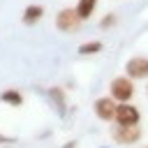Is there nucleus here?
I'll return each instance as SVG.
<instances>
[{"label":"nucleus","mask_w":148,"mask_h":148,"mask_svg":"<svg viewBox=\"0 0 148 148\" xmlns=\"http://www.w3.org/2000/svg\"><path fill=\"white\" fill-rule=\"evenodd\" d=\"M109 95H111L118 104L130 102L132 95H134V81H132L130 76H116V79H111V83H109Z\"/></svg>","instance_id":"obj_1"},{"label":"nucleus","mask_w":148,"mask_h":148,"mask_svg":"<svg viewBox=\"0 0 148 148\" xmlns=\"http://www.w3.org/2000/svg\"><path fill=\"white\" fill-rule=\"evenodd\" d=\"M81 16L76 14V9H72V7H62L58 14H56V28L60 30V32H76L79 28H81Z\"/></svg>","instance_id":"obj_2"},{"label":"nucleus","mask_w":148,"mask_h":148,"mask_svg":"<svg viewBox=\"0 0 148 148\" xmlns=\"http://www.w3.org/2000/svg\"><path fill=\"white\" fill-rule=\"evenodd\" d=\"M139 120H141V113H139L136 106H132L130 102L118 104V109H116V123L118 125H123V127H136Z\"/></svg>","instance_id":"obj_3"},{"label":"nucleus","mask_w":148,"mask_h":148,"mask_svg":"<svg viewBox=\"0 0 148 148\" xmlns=\"http://www.w3.org/2000/svg\"><path fill=\"white\" fill-rule=\"evenodd\" d=\"M116 109H118V102H116L111 95L95 99V106H92L95 116H97L99 120H104V123H111V120H116Z\"/></svg>","instance_id":"obj_4"},{"label":"nucleus","mask_w":148,"mask_h":148,"mask_svg":"<svg viewBox=\"0 0 148 148\" xmlns=\"http://www.w3.org/2000/svg\"><path fill=\"white\" fill-rule=\"evenodd\" d=\"M111 136H113V141L120 143V146H132V143H136V141L141 139V130H139V125H136V127L116 125V127L111 130Z\"/></svg>","instance_id":"obj_5"},{"label":"nucleus","mask_w":148,"mask_h":148,"mask_svg":"<svg viewBox=\"0 0 148 148\" xmlns=\"http://www.w3.org/2000/svg\"><path fill=\"white\" fill-rule=\"evenodd\" d=\"M125 72H127V76H130L132 81H134V79H146V76H148V58H143V56L130 58L127 65H125Z\"/></svg>","instance_id":"obj_6"},{"label":"nucleus","mask_w":148,"mask_h":148,"mask_svg":"<svg viewBox=\"0 0 148 148\" xmlns=\"http://www.w3.org/2000/svg\"><path fill=\"white\" fill-rule=\"evenodd\" d=\"M49 99H51V104L56 106V111H58V116L60 118H65V113H67V102H65V90L62 88H49Z\"/></svg>","instance_id":"obj_7"},{"label":"nucleus","mask_w":148,"mask_h":148,"mask_svg":"<svg viewBox=\"0 0 148 148\" xmlns=\"http://www.w3.org/2000/svg\"><path fill=\"white\" fill-rule=\"evenodd\" d=\"M42 16H44V7L32 2V5H28V7L23 9L21 21H23L25 25H35V23H39V21H42Z\"/></svg>","instance_id":"obj_8"},{"label":"nucleus","mask_w":148,"mask_h":148,"mask_svg":"<svg viewBox=\"0 0 148 148\" xmlns=\"http://www.w3.org/2000/svg\"><path fill=\"white\" fill-rule=\"evenodd\" d=\"M74 9H76V14L81 16V21H86V18H90V16L95 14V9H97V0H79Z\"/></svg>","instance_id":"obj_9"},{"label":"nucleus","mask_w":148,"mask_h":148,"mask_svg":"<svg viewBox=\"0 0 148 148\" xmlns=\"http://www.w3.org/2000/svg\"><path fill=\"white\" fill-rule=\"evenodd\" d=\"M0 99H2L5 104H9V106H21V104H23V95H21L18 90H14V88L2 90V92H0Z\"/></svg>","instance_id":"obj_10"},{"label":"nucleus","mask_w":148,"mask_h":148,"mask_svg":"<svg viewBox=\"0 0 148 148\" xmlns=\"http://www.w3.org/2000/svg\"><path fill=\"white\" fill-rule=\"evenodd\" d=\"M102 49H104L102 42H86V44L79 46V56H95V53H99Z\"/></svg>","instance_id":"obj_11"},{"label":"nucleus","mask_w":148,"mask_h":148,"mask_svg":"<svg viewBox=\"0 0 148 148\" xmlns=\"http://www.w3.org/2000/svg\"><path fill=\"white\" fill-rule=\"evenodd\" d=\"M113 25H116V14H104L102 21H99V28L106 30V28H113Z\"/></svg>","instance_id":"obj_12"},{"label":"nucleus","mask_w":148,"mask_h":148,"mask_svg":"<svg viewBox=\"0 0 148 148\" xmlns=\"http://www.w3.org/2000/svg\"><path fill=\"white\" fill-rule=\"evenodd\" d=\"M16 139L14 136H5V134H0V143H14Z\"/></svg>","instance_id":"obj_13"},{"label":"nucleus","mask_w":148,"mask_h":148,"mask_svg":"<svg viewBox=\"0 0 148 148\" xmlns=\"http://www.w3.org/2000/svg\"><path fill=\"white\" fill-rule=\"evenodd\" d=\"M62 148H76V141H67V143H65Z\"/></svg>","instance_id":"obj_14"},{"label":"nucleus","mask_w":148,"mask_h":148,"mask_svg":"<svg viewBox=\"0 0 148 148\" xmlns=\"http://www.w3.org/2000/svg\"><path fill=\"white\" fill-rule=\"evenodd\" d=\"M146 148H148V146H146Z\"/></svg>","instance_id":"obj_15"}]
</instances>
